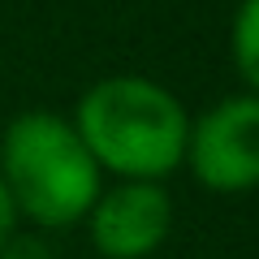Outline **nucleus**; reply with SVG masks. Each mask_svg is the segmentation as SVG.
Listing matches in <instances>:
<instances>
[{
  "label": "nucleus",
  "instance_id": "1",
  "mask_svg": "<svg viewBox=\"0 0 259 259\" xmlns=\"http://www.w3.org/2000/svg\"><path fill=\"white\" fill-rule=\"evenodd\" d=\"M100 173L121 182H160L186 160L190 112L168 87L143 74H112L87 87L74 117Z\"/></svg>",
  "mask_w": 259,
  "mask_h": 259
},
{
  "label": "nucleus",
  "instance_id": "2",
  "mask_svg": "<svg viewBox=\"0 0 259 259\" xmlns=\"http://www.w3.org/2000/svg\"><path fill=\"white\" fill-rule=\"evenodd\" d=\"M0 177L18 216L44 229L87 221L104 190V173L78 139L74 121L52 108H30L9 121L0 143Z\"/></svg>",
  "mask_w": 259,
  "mask_h": 259
},
{
  "label": "nucleus",
  "instance_id": "3",
  "mask_svg": "<svg viewBox=\"0 0 259 259\" xmlns=\"http://www.w3.org/2000/svg\"><path fill=\"white\" fill-rule=\"evenodd\" d=\"M182 164L212 194L259 190V95H229L194 117Z\"/></svg>",
  "mask_w": 259,
  "mask_h": 259
},
{
  "label": "nucleus",
  "instance_id": "4",
  "mask_svg": "<svg viewBox=\"0 0 259 259\" xmlns=\"http://www.w3.org/2000/svg\"><path fill=\"white\" fill-rule=\"evenodd\" d=\"M87 229L104 259H151L173 233V194L160 182H117L91 203Z\"/></svg>",
  "mask_w": 259,
  "mask_h": 259
},
{
  "label": "nucleus",
  "instance_id": "5",
  "mask_svg": "<svg viewBox=\"0 0 259 259\" xmlns=\"http://www.w3.org/2000/svg\"><path fill=\"white\" fill-rule=\"evenodd\" d=\"M229 52L238 74L246 78V87L259 95V0H242L233 13V30H229Z\"/></svg>",
  "mask_w": 259,
  "mask_h": 259
},
{
  "label": "nucleus",
  "instance_id": "6",
  "mask_svg": "<svg viewBox=\"0 0 259 259\" xmlns=\"http://www.w3.org/2000/svg\"><path fill=\"white\" fill-rule=\"evenodd\" d=\"M0 259H52V246L44 238H18L13 233L5 246H0Z\"/></svg>",
  "mask_w": 259,
  "mask_h": 259
},
{
  "label": "nucleus",
  "instance_id": "7",
  "mask_svg": "<svg viewBox=\"0 0 259 259\" xmlns=\"http://www.w3.org/2000/svg\"><path fill=\"white\" fill-rule=\"evenodd\" d=\"M13 225H18V207H13L9 190H5V177H0V246L13 238Z\"/></svg>",
  "mask_w": 259,
  "mask_h": 259
}]
</instances>
